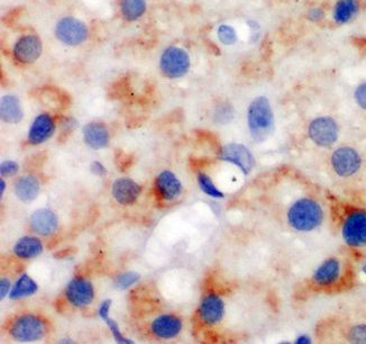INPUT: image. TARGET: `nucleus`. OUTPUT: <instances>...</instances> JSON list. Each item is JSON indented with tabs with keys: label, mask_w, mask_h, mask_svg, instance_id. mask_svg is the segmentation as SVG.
<instances>
[{
	"label": "nucleus",
	"mask_w": 366,
	"mask_h": 344,
	"mask_svg": "<svg viewBox=\"0 0 366 344\" xmlns=\"http://www.w3.org/2000/svg\"><path fill=\"white\" fill-rule=\"evenodd\" d=\"M218 39L223 45H234L237 42V33L235 28L230 25L223 24L218 27L217 30Z\"/></svg>",
	"instance_id": "nucleus-28"
},
{
	"label": "nucleus",
	"mask_w": 366,
	"mask_h": 344,
	"mask_svg": "<svg viewBox=\"0 0 366 344\" xmlns=\"http://www.w3.org/2000/svg\"><path fill=\"white\" fill-rule=\"evenodd\" d=\"M0 116L7 124H18L24 117L21 100L14 95H5L0 102Z\"/></svg>",
	"instance_id": "nucleus-20"
},
{
	"label": "nucleus",
	"mask_w": 366,
	"mask_h": 344,
	"mask_svg": "<svg viewBox=\"0 0 366 344\" xmlns=\"http://www.w3.org/2000/svg\"><path fill=\"white\" fill-rule=\"evenodd\" d=\"M55 123L51 115L41 114L36 116L27 134V140L33 145L44 143L53 136Z\"/></svg>",
	"instance_id": "nucleus-13"
},
{
	"label": "nucleus",
	"mask_w": 366,
	"mask_h": 344,
	"mask_svg": "<svg viewBox=\"0 0 366 344\" xmlns=\"http://www.w3.org/2000/svg\"><path fill=\"white\" fill-rule=\"evenodd\" d=\"M151 329L155 336L160 338H176L182 329V320L172 314L160 315L153 320Z\"/></svg>",
	"instance_id": "nucleus-19"
},
{
	"label": "nucleus",
	"mask_w": 366,
	"mask_h": 344,
	"mask_svg": "<svg viewBox=\"0 0 366 344\" xmlns=\"http://www.w3.org/2000/svg\"><path fill=\"white\" fill-rule=\"evenodd\" d=\"M358 3L356 0H338L333 8V18L337 23L345 24L358 12Z\"/></svg>",
	"instance_id": "nucleus-25"
},
{
	"label": "nucleus",
	"mask_w": 366,
	"mask_h": 344,
	"mask_svg": "<svg viewBox=\"0 0 366 344\" xmlns=\"http://www.w3.org/2000/svg\"><path fill=\"white\" fill-rule=\"evenodd\" d=\"M342 273V264L336 257H328L317 266L313 275L315 284L319 287H331L338 282Z\"/></svg>",
	"instance_id": "nucleus-12"
},
{
	"label": "nucleus",
	"mask_w": 366,
	"mask_h": 344,
	"mask_svg": "<svg viewBox=\"0 0 366 344\" xmlns=\"http://www.w3.org/2000/svg\"><path fill=\"white\" fill-rule=\"evenodd\" d=\"M46 332L42 318L33 314L21 315L12 323L10 336L18 342L39 341Z\"/></svg>",
	"instance_id": "nucleus-6"
},
{
	"label": "nucleus",
	"mask_w": 366,
	"mask_h": 344,
	"mask_svg": "<svg viewBox=\"0 0 366 344\" xmlns=\"http://www.w3.org/2000/svg\"><path fill=\"white\" fill-rule=\"evenodd\" d=\"M138 280H140L138 273L128 271V273H122L117 277L116 280H115V286L118 289H127V288L134 286Z\"/></svg>",
	"instance_id": "nucleus-29"
},
{
	"label": "nucleus",
	"mask_w": 366,
	"mask_h": 344,
	"mask_svg": "<svg viewBox=\"0 0 366 344\" xmlns=\"http://www.w3.org/2000/svg\"><path fill=\"white\" fill-rule=\"evenodd\" d=\"M295 342L297 344H310L313 342V340H311L309 336H306V334H301V336L295 338Z\"/></svg>",
	"instance_id": "nucleus-38"
},
{
	"label": "nucleus",
	"mask_w": 366,
	"mask_h": 344,
	"mask_svg": "<svg viewBox=\"0 0 366 344\" xmlns=\"http://www.w3.org/2000/svg\"><path fill=\"white\" fill-rule=\"evenodd\" d=\"M362 271H363V273L366 277V262H364L363 266H362Z\"/></svg>",
	"instance_id": "nucleus-40"
},
{
	"label": "nucleus",
	"mask_w": 366,
	"mask_h": 344,
	"mask_svg": "<svg viewBox=\"0 0 366 344\" xmlns=\"http://www.w3.org/2000/svg\"><path fill=\"white\" fill-rule=\"evenodd\" d=\"M324 217L322 205L309 197L299 198L286 212L288 224L301 233L317 230L322 224Z\"/></svg>",
	"instance_id": "nucleus-1"
},
{
	"label": "nucleus",
	"mask_w": 366,
	"mask_h": 344,
	"mask_svg": "<svg viewBox=\"0 0 366 344\" xmlns=\"http://www.w3.org/2000/svg\"><path fill=\"white\" fill-rule=\"evenodd\" d=\"M308 134L318 147H329L336 143L340 127L336 120L329 116L317 117L309 124Z\"/></svg>",
	"instance_id": "nucleus-7"
},
{
	"label": "nucleus",
	"mask_w": 366,
	"mask_h": 344,
	"mask_svg": "<svg viewBox=\"0 0 366 344\" xmlns=\"http://www.w3.org/2000/svg\"><path fill=\"white\" fill-rule=\"evenodd\" d=\"M247 126L250 136L257 143L264 142L274 129V113L266 97H256L247 109Z\"/></svg>",
	"instance_id": "nucleus-2"
},
{
	"label": "nucleus",
	"mask_w": 366,
	"mask_h": 344,
	"mask_svg": "<svg viewBox=\"0 0 366 344\" xmlns=\"http://www.w3.org/2000/svg\"><path fill=\"white\" fill-rule=\"evenodd\" d=\"M17 163L15 161H10V160H7V161H3L0 165V174L3 176H15L18 172Z\"/></svg>",
	"instance_id": "nucleus-32"
},
{
	"label": "nucleus",
	"mask_w": 366,
	"mask_h": 344,
	"mask_svg": "<svg viewBox=\"0 0 366 344\" xmlns=\"http://www.w3.org/2000/svg\"><path fill=\"white\" fill-rule=\"evenodd\" d=\"M342 239L354 248L366 246V210H354L345 216L342 223Z\"/></svg>",
	"instance_id": "nucleus-4"
},
{
	"label": "nucleus",
	"mask_w": 366,
	"mask_h": 344,
	"mask_svg": "<svg viewBox=\"0 0 366 344\" xmlns=\"http://www.w3.org/2000/svg\"><path fill=\"white\" fill-rule=\"evenodd\" d=\"M43 252V244L39 239L33 237H24L18 239L14 246V253L19 259H33Z\"/></svg>",
	"instance_id": "nucleus-22"
},
{
	"label": "nucleus",
	"mask_w": 366,
	"mask_h": 344,
	"mask_svg": "<svg viewBox=\"0 0 366 344\" xmlns=\"http://www.w3.org/2000/svg\"><path fill=\"white\" fill-rule=\"evenodd\" d=\"M234 117V109L232 106L227 102H223L216 107L214 111V122H217L219 124H227L230 123V120Z\"/></svg>",
	"instance_id": "nucleus-27"
},
{
	"label": "nucleus",
	"mask_w": 366,
	"mask_h": 344,
	"mask_svg": "<svg viewBox=\"0 0 366 344\" xmlns=\"http://www.w3.org/2000/svg\"><path fill=\"white\" fill-rule=\"evenodd\" d=\"M225 315V304L216 293H209L200 304L199 318L203 323L214 325L223 320Z\"/></svg>",
	"instance_id": "nucleus-14"
},
{
	"label": "nucleus",
	"mask_w": 366,
	"mask_h": 344,
	"mask_svg": "<svg viewBox=\"0 0 366 344\" xmlns=\"http://www.w3.org/2000/svg\"><path fill=\"white\" fill-rule=\"evenodd\" d=\"M90 169H91V172L95 176H104L107 174V169L102 165V162L93 161L90 165Z\"/></svg>",
	"instance_id": "nucleus-35"
},
{
	"label": "nucleus",
	"mask_w": 366,
	"mask_h": 344,
	"mask_svg": "<svg viewBox=\"0 0 366 344\" xmlns=\"http://www.w3.org/2000/svg\"><path fill=\"white\" fill-rule=\"evenodd\" d=\"M140 192H142L140 185L129 178L117 179L111 189L115 201L124 206L134 203L137 198L140 197Z\"/></svg>",
	"instance_id": "nucleus-15"
},
{
	"label": "nucleus",
	"mask_w": 366,
	"mask_h": 344,
	"mask_svg": "<svg viewBox=\"0 0 366 344\" xmlns=\"http://www.w3.org/2000/svg\"><path fill=\"white\" fill-rule=\"evenodd\" d=\"M155 188L164 201H174L182 192V185L176 174L169 170L162 171L155 180Z\"/></svg>",
	"instance_id": "nucleus-18"
},
{
	"label": "nucleus",
	"mask_w": 366,
	"mask_h": 344,
	"mask_svg": "<svg viewBox=\"0 0 366 344\" xmlns=\"http://www.w3.org/2000/svg\"><path fill=\"white\" fill-rule=\"evenodd\" d=\"M30 224L32 230L35 233L48 237L57 230L59 221L55 214L48 208H41L35 210L30 219Z\"/></svg>",
	"instance_id": "nucleus-17"
},
{
	"label": "nucleus",
	"mask_w": 366,
	"mask_h": 344,
	"mask_svg": "<svg viewBox=\"0 0 366 344\" xmlns=\"http://www.w3.org/2000/svg\"><path fill=\"white\" fill-rule=\"evenodd\" d=\"M308 17L310 21H318L324 17V10L320 8H313L308 12Z\"/></svg>",
	"instance_id": "nucleus-37"
},
{
	"label": "nucleus",
	"mask_w": 366,
	"mask_h": 344,
	"mask_svg": "<svg viewBox=\"0 0 366 344\" xmlns=\"http://www.w3.org/2000/svg\"><path fill=\"white\" fill-rule=\"evenodd\" d=\"M146 12V0H120V12L127 21L140 19Z\"/></svg>",
	"instance_id": "nucleus-24"
},
{
	"label": "nucleus",
	"mask_w": 366,
	"mask_h": 344,
	"mask_svg": "<svg viewBox=\"0 0 366 344\" xmlns=\"http://www.w3.org/2000/svg\"><path fill=\"white\" fill-rule=\"evenodd\" d=\"M39 286L28 275H21L17 282L12 286L9 293L10 300H21L25 297H30L37 291Z\"/></svg>",
	"instance_id": "nucleus-23"
},
{
	"label": "nucleus",
	"mask_w": 366,
	"mask_h": 344,
	"mask_svg": "<svg viewBox=\"0 0 366 344\" xmlns=\"http://www.w3.org/2000/svg\"><path fill=\"white\" fill-rule=\"evenodd\" d=\"M5 190H6V183H5V180L1 179V181H0V194H1V197H3Z\"/></svg>",
	"instance_id": "nucleus-39"
},
{
	"label": "nucleus",
	"mask_w": 366,
	"mask_h": 344,
	"mask_svg": "<svg viewBox=\"0 0 366 344\" xmlns=\"http://www.w3.org/2000/svg\"><path fill=\"white\" fill-rule=\"evenodd\" d=\"M331 165L337 176L349 178L358 174L362 165V159L358 151L353 147H342L333 151Z\"/></svg>",
	"instance_id": "nucleus-8"
},
{
	"label": "nucleus",
	"mask_w": 366,
	"mask_h": 344,
	"mask_svg": "<svg viewBox=\"0 0 366 344\" xmlns=\"http://www.w3.org/2000/svg\"><path fill=\"white\" fill-rule=\"evenodd\" d=\"M106 323H107L108 327L111 329V334H113V338L116 340L117 343H133V341H131L129 338H125V336H122V332H120V327H118V324H117L115 320H111V318H107V320H106Z\"/></svg>",
	"instance_id": "nucleus-31"
},
{
	"label": "nucleus",
	"mask_w": 366,
	"mask_h": 344,
	"mask_svg": "<svg viewBox=\"0 0 366 344\" xmlns=\"http://www.w3.org/2000/svg\"><path fill=\"white\" fill-rule=\"evenodd\" d=\"M84 143L93 150L104 149L111 141V134L107 126L100 122H91L84 127Z\"/></svg>",
	"instance_id": "nucleus-16"
},
{
	"label": "nucleus",
	"mask_w": 366,
	"mask_h": 344,
	"mask_svg": "<svg viewBox=\"0 0 366 344\" xmlns=\"http://www.w3.org/2000/svg\"><path fill=\"white\" fill-rule=\"evenodd\" d=\"M349 338L353 343L366 344V324H358L351 327Z\"/></svg>",
	"instance_id": "nucleus-30"
},
{
	"label": "nucleus",
	"mask_w": 366,
	"mask_h": 344,
	"mask_svg": "<svg viewBox=\"0 0 366 344\" xmlns=\"http://www.w3.org/2000/svg\"><path fill=\"white\" fill-rule=\"evenodd\" d=\"M218 158L236 165L244 174H250L255 165V158L248 147L243 144L230 143L221 147Z\"/></svg>",
	"instance_id": "nucleus-9"
},
{
	"label": "nucleus",
	"mask_w": 366,
	"mask_h": 344,
	"mask_svg": "<svg viewBox=\"0 0 366 344\" xmlns=\"http://www.w3.org/2000/svg\"><path fill=\"white\" fill-rule=\"evenodd\" d=\"M57 41L68 46H77L86 42L89 36V28L86 23L75 17H63L54 28Z\"/></svg>",
	"instance_id": "nucleus-5"
},
{
	"label": "nucleus",
	"mask_w": 366,
	"mask_h": 344,
	"mask_svg": "<svg viewBox=\"0 0 366 344\" xmlns=\"http://www.w3.org/2000/svg\"><path fill=\"white\" fill-rule=\"evenodd\" d=\"M111 302H113L111 300H106L99 306L98 315L102 320H106L109 318L108 316H109V311H111Z\"/></svg>",
	"instance_id": "nucleus-34"
},
{
	"label": "nucleus",
	"mask_w": 366,
	"mask_h": 344,
	"mask_svg": "<svg viewBox=\"0 0 366 344\" xmlns=\"http://www.w3.org/2000/svg\"><path fill=\"white\" fill-rule=\"evenodd\" d=\"M39 180L35 176H23L16 181L14 190L19 201L30 203L39 196Z\"/></svg>",
	"instance_id": "nucleus-21"
},
{
	"label": "nucleus",
	"mask_w": 366,
	"mask_h": 344,
	"mask_svg": "<svg viewBox=\"0 0 366 344\" xmlns=\"http://www.w3.org/2000/svg\"><path fill=\"white\" fill-rule=\"evenodd\" d=\"M66 296L71 305L75 307H86L95 298V289L89 280L82 277H77L72 279L66 286Z\"/></svg>",
	"instance_id": "nucleus-11"
},
{
	"label": "nucleus",
	"mask_w": 366,
	"mask_h": 344,
	"mask_svg": "<svg viewBox=\"0 0 366 344\" xmlns=\"http://www.w3.org/2000/svg\"><path fill=\"white\" fill-rule=\"evenodd\" d=\"M43 44L39 37L35 35L21 36L12 48V54L18 62L32 64L42 55Z\"/></svg>",
	"instance_id": "nucleus-10"
},
{
	"label": "nucleus",
	"mask_w": 366,
	"mask_h": 344,
	"mask_svg": "<svg viewBox=\"0 0 366 344\" xmlns=\"http://www.w3.org/2000/svg\"><path fill=\"white\" fill-rule=\"evenodd\" d=\"M10 286H12V284H10V282H9L8 279H1V282H0V297H1V300H3V298L10 293V291H12V289H10Z\"/></svg>",
	"instance_id": "nucleus-36"
},
{
	"label": "nucleus",
	"mask_w": 366,
	"mask_h": 344,
	"mask_svg": "<svg viewBox=\"0 0 366 344\" xmlns=\"http://www.w3.org/2000/svg\"><path fill=\"white\" fill-rule=\"evenodd\" d=\"M198 185H199L200 189L209 197L218 198V199L223 198V192L217 188V185H214L212 178L207 174H198Z\"/></svg>",
	"instance_id": "nucleus-26"
},
{
	"label": "nucleus",
	"mask_w": 366,
	"mask_h": 344,
	"mask_svg": "<svg viewBox=\"0 0 366 344\" xmlns=\"http://www.w3.org/2000/svg\"><path fill=\"white\" fill-rule=\"evenodd\" d=\"M191 60L185 48L169 46L160 57V69L162 75L169 79H179L190 70Z\"/></svg>",
	"instance_id": "nucleus-3"
},
{
	"label": "nucleus",
	"mask_w": 366,
	"mask_h": 344,
	"mask_svg": "<svg viewBox=\"0 0 366 344\" xmlns=\"http://www.w3.org/2000/svg\"><path fill=\"white\" fill-rule=\"evenodd\" d=\"M355 102H358V105L360 108H363L366 111V82L360 84L354 93Z\"/></svg>",
	"instance_id": "nucleus-33"
}]
</instances>
